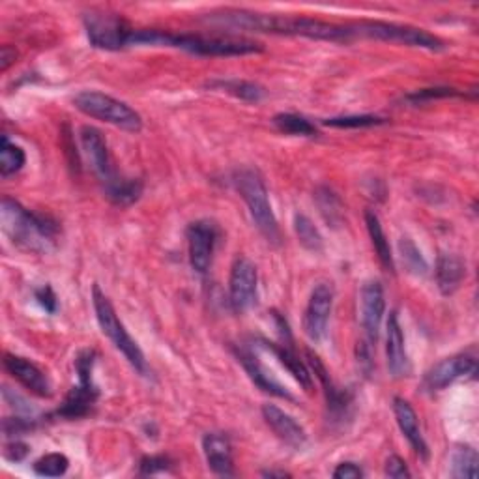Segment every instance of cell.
<instances>
[{
  "mask_svg": "<svg viewBox=\"0 0 479 479\" xmlns=\"http://www.w3.org/2000/svg\"><path fill=\"white\" fill-rule=\"evenodd\" d=\"M36 299L47 313L52 315L57 311V296H55V292H52V289L49 285L36 291Z\"/></svg>",
  "mask_w": 479,
  "mask_h": 479,
  "instance_id": "obj_40",
  "label": "cell"
},
{
  "mask_svg": "<svg viewBox=\"0 0 479 479\" xmlns=\"http://www.w3.org/2000/svg\"><path fill=\"white\" fill-rule=\"evenodd\" d=\"M17 59V51L10 45H3L0 49V72H8V68L15 62Z\"/></svg>",
  "mask_w": 479,
  "mask_h": 479,
  "instance_id": "obj_43",
  "label": "cell"
},
{
  "mask_svg": "<svg viewBox=\"0 0 479 479\" xmlns=\"http://www.w3.org/2000/svg\"><path fill=\"white\" fill-rule=\"evenodd\" d=\"M4 369L10 372L12 379H15L21 386H25L30 394L45 397V399L52 395V386H51L49 377L30 360L15 356V354H6Z\"/></svg>",
  "mask_w": 479,
  "mask_h": 479,
  "instance_id": "obj_15",
  "label": "cell"
},
{
  "mask_svg": "<svg viewBox=\"0 0 479 479\" xmlns=\"http://www.w3.org/2000/svg\"><path fill=\"white\" fill-rule=\"evenodd\" d=\"M32 468L42 477H60L69 468V459L64 453H47L40 457Z\"/></svg>",
  "mask_w": 479,
  "mask_h": 479,
  "instance_id": "obj_32",
  "label": "cell"
},
{
  "mask_svg": "<svg viewBox=\"0 0 479 479\" xmlns=\"http://www.w3.org/2000/svg\"><path fill=\"white\" fill-rule=\"evenodd\" d=\"M264 348H268L275 354V358L283 363L291 375L298 380V384L306 389V392H313V375L311 371L306 367V363L298 358V354L291 348V345L285 341L283 345H272V343H264Z\"/></svg>",
  "mask_w": 479,
  "mask_h": 479,
  "instance_id": "obj_24",
  "label": "cell"
},
{
  "mask_svg": "<svg viewBox=\"0 0 479 479\" xmlns=\"http://www.w3.org/2000/svg\"><path fill=\"white\" fill-rule=\"evenodd\" d=\"M233 182L236 191L240 193V197L243 199L247 208H250L251 220L259 228V233L270 243L279 245L281 243L279 223L268 199V189H266V184L260 179V174L253 169H242L236 171Z\"/></svg>",
  "mask_w": 479,
  "mask_h": 479,
  "instance_id": "obj_4",
  "label": "cell"
},
{
  "mask_svg": "<svg viewBox=\"0 0 479 479\" xmlns=\"http://www.w3.org/2000/svg\"><path fill=\"white\" fill-rule=\"evenodd\" d=\"M79 137H81L83 154L86 156L88 164H91V167L96 172L100 182L103 186H108L118 176V172L115 171L113 162H111L108 140L103 139L100 130H96L92 126H83Z\"/></svg>",
  "mask_w": 479,
  "mask_h": 479,
  "instance_id": "obj_13",
  "label": "cell"
},
{
  "mask_svg": "<svg viewBox=\"0 0 479 479\" xmlns=\"http://www.w3.org/2000/svg\"><path fill=\"white\" fill-rule=\"evenodd\" d=\"M210 86H214L218 88V91H223L238 100L251 101V103H257L264 98V88L253 81H245V79H218V81H212Z\"/></svg>",
  "mask_w": 479,
  "mask_h": 479,
  "instance_id": "obj_27",
  "label": "cell"
},
{
  "mask_svg": "<svg viewBox=\"0 0 479 479\" xmlns=\"http://www.w3.org/2000/svg\"><path fill=\"white\" fill-rule=\"evenodd\" d=\"M92 301H94L98 324H100L103 335L109 337V341L115 345V348L124 354V358L128 360V363L139 372V375L147 377L148 375V363H147L143 350H140L137 341L128 333L126 326L122 324V321L118 318V315L111 304V299L101 292V289L98 285H94V289H92Z\"/></svg>",
  "mask_w": 479,
  "mask_h": 479,
  "instance_id": "obj_5",
  "label": "cell"
},
{
  "mask_svg": "<svg viewBox=\"0 0 479 479\" xmlns=\"http://www.w3.org/2000/svg\"><path fill=\"white\" fill-rule=\"evenodd\" d=\"M32 427V421H27L25 418H6L3 421L4 435H20L23 431H28Z\"/></svg>",
  "mask_w": 479,
  "mask_h": 479,
  "instance_id": "obj_41",
  "label": "cell"
},
{
  "mask_svg": "<svg viewBox=\"0 0 479 479\" xmlns=\"http://www.w3.org/2000/svg\"><path fill=\"white\" fill-rule=\"evenodd\" d=\"M0 223L13 245L32 253H49L57 245V225L44 216L32 214L21 203L12 197L3 199Z\"/></svg>",
  "mask_w": 479,
  "mask_h": 479,
  "instance_id": "obj_3",
  "label": "cell"
},
{
  "mask_svg": "<svg viewBox=\"0 0 479 479\" xmlns=\"http://www.w3.org/2000/svg\"><path fill=\"white\" fill-rule=\"evenodd\" d=\"M386 356H387V369L392 372L394 379H403L411 372V360H408L406 347H404V335L399 324L397 311L389 313L387 326H386Z\"/></svg>",
  "mask_w": 479,
  "mask_h": 479,
  "instance_id": "obj_18",
  "label": "cell"
},
{
  "mask_svg": "<svg viewBox=\"0 0 479 479\" xmlns=\"http://www.w3.org/2000/svg\"><path fill=\"white\" fill-rule=\"evenodd\" d=\"M318 195H321V193H318ZM321 197L328 203V204L318 203V206H321V212L324 214L326 221L328 223H337V220H339V216H341V210H335L333 204H339V201H337L335 195L331 191H328V189H324V193L321 195Z\"/></svg>",
  "mask_w": 479,
  "mask_h": 479,
  "instance_id": "obj_38",
  "label": "cell"
},
{
  "mask_svg": "<svg viewBox=\"0 0 479 479\" xmlns=\"http://www.w3.org/2000/svg\"><path fill=\"white\" fill-rule=\"evenodd\" d=\"M130 45H162L182 49L201 57H243L262 52L264 47L259 42L235 36H199V34H174L156 28H145L132 32Z\"/></svg>",
  "mask_w": 479,
  "mask_h": 479,
  "instance_id": "obj_2",
  "label": "cell"
},
{
  "mask_svg": "<svg viewBox=\"0 0 479 479\" xmlns=\"http://www.w3.org/2000/svg\"><path fill=\"white\" fill-rule=\"evenodd\" d=\"M140 474L143 475H152L157 472H167L171 468V460L164 455H150L140 460Z\"/></svg>",
  "mask_w": 479,
  "mask_h": 479,
  "instance_id": "obj_35",
  "label": "cell"
},
{
  "mask_svg": "<svg viewBox=\"0 0 479 479\" xmlns=\"http://www.w3.org/2000/svg\"><path fill=\"white\" fill-rule=\"evenodd\" d=\"M76 108L91 118L111 124L115 128H120L130 133H139L143 130V118L130 108L126 101H120L109 94L100 91H83L74 98Z\"/></svg>",
  "mask_w": 479,
  "mask_h": 479,
  "instance_id": "obj_6",
  "label": "cell"
},
{
  "mask_svg": "<svg viewBox=\"0 0 479 479\" xmlns=\"http://www.w3.org/2000/svg\"><path fill=\"white\" fill-rule=\"evenodd\" d=\"M218 236H220L218 227L212 221H195L188 228L189 262L191 268L201 275H204L210 270Z\"/></svg>",
  "mask_w": 479,
  "mask_h": 479,
  "instance_id": "obj_12",
  "label": "cell"
},
{
  "mask_svg": "<svg viewBox=\"0 0 479 479\" xmlns=\"http://www.w3.org/2000/svg\"><path fill=\"white\" fill-rule=\"evenodd\" d=\"M236 358L243 365V369H245L247 375H250V379L262 389V392L270 394L274 397H279V399L294 401V395L277 379L272 377V372L260 363L259 356L251 348H247V347L236 348Z\"/></svg>",
  "mask_w": 479,
  "mask_h": 479,
  "instance_id": "obj_17",
  "label": "cell"
},
{
  "mask_svg": "<svg viewBox=\"0 0 479 479\" xmlns=\"http://www.w3.org/2000/svg\"><path fill=\"white\" fill-rule=\"evenodd\" d=\"M386 120L380 116H372V115H350V116H333L326 118L323 124L331 128H341V130H358V128H372V126H380Z\"/></svg>",
  "mask_w": 479,
  "mask_h": 479,
  "instance_id": "obj_33",
  "label": "cell"
},
{
  "mask_svg": "<svg viewBox=\"0 0 479 479\" xmlns=\"http://www.w3.org/2000/svg\"><path fill=\"white\" fill-rule=\"evenodd\" d=\"M394 414H395V419H397V425H399L403 436L408 440V443H411L416 455L421 460H427L429 459V446L423 438V433L419 429L418 414L412 408V404L404 401L403 397H395L394 399Z\"/></svg>",
  "mask_w": 479,
  "mask_h": 479,
  "instance_id": "obj_20",
  "label": "cell"
},
{
  "mask_svg": "<svg viewBox=\"0 0 479 479\" xmlns=\"http://www.w3.org/2000/svg\"><path fill=\"white\" fill-rule=\"evenodd\" d=\"M27 162L25 150L10 143L8 137H3L0 140V174L8 179V176L20 172Z\"/></svg>",
  "mask_w": 479,
  "mask_h": 479,
  "instance_id": "obj_30",
  "label": "cell"
},
{
  "mask_svg": "<svg viewBox=\"0 0 479 479\" xmlns=\"http://www.w3.org/2000/svg\"><path fill=\"white\" fill-rule=\"evenodd\" d=\"M384 474L387 477H394V479H404V477H411V470H408L404 460L399 457V455H392L387 460H386V468H384Z\"/></svg>",
  "mask_w": 479,
  "mask_h": 479,
  "instance_id": "obj_37",
  "label": "cell"
},
{
  "mask_svg": "<svg viewBox=\"0 0 479 479\" xmlns=\"http://www.w3.org/2000/svg\"><path fill=\"white\" fill-rule=\"evenodd\" d=\"M354 32L358 38H369L379 42H389V44H401L408 47H419L427 51H442L446 47L435 34L411 27V25H397V23H386V21H358L352 23Z\"/></svg>",
  "mask_w": 479,
  "mask_h": 479,
  "instance_id": "obj_7",
  "label": "cell"
},
{
  "mask_svg": "<svg viewBox=\"0 0 479 479\" xmlns=\"http://www.w3.org/2000/svg\"><path fill=\"white\" fill-rule=\"evenodd\" d=\"M294 230H296L298 242L301 243L304 250H307L311 253L323 251L324 238L321 235V230L315 227V223L307 216H304V214L294 216Z\"/></svg>",
  "mask_w": 479,
  "mask_h": 479,
  "instance_id": "obj_29",
  "label": "cell"
},
{
  "mask_svg": "<svg viewBox=\"0 0 479 479\" xmlns=\"http://www.w3.org/2000/svg\"><path fill=\"white\" fill-rule=\"evenodd\" d=\"M362 326L369 345H375L380 337V326L386 313V296L379 281H367L362 289Z\"/></svg>",
  "mask_w": 479,
  "mask_h": 479,
  "instance_id": "obj_14",
  "label": "cell"
},
{
  "mask_svg": "<svg viewBox=\"0 0 479 479\" xmlns=\"http://www.w3.org/2000/svg\"><path fill=\"white\" fill-rule=\"evenodd\" d=\"M307 360H309V365L315 372V377L321 380L323 387H324V394H326V403H328V411L333 418H343L347 416V411H348V404H350V397L347 394H343L339 387H337L333 384V380L330 379L328 371L324 367V363L321 362V358L315 356L313 352H307Z\"/></svg>",
  "mask_w": 479,
  "mask_h": 479,
  "instance_id": "obj_21",
  "label": "cell"
},
{
  "mask_svg": "<svg viewBox=\"0 0 479 479\" xmlns=\"http://www.w3.org/2000/svg\"><path fill=\"white\" fill-rule=\"evenodd\" d=\"M105 197L118 206H130L133 204L140 193H143V182L135 179H124V176H116L113 182L103 186Z\"/></svg>",
  "mask_w": 479,
  "mask_h": 479,
  "instance_id": "obj_26",
  "label": "cell"
},
{
  "mask_svg": "<svg viewBox=\"0 0 479 479\" xmlns=\"http://www.w3.org/2000/svg\"><path fill=\"white\" fill-rule=\"evenodd\" d=\"M436 285L443 296H450L459 291L460 283L467 277V266L455 255L442 253L436 260Z\"/></svg>",
  "mask_w": 479,
  "mask_h": 479,
  "instance_id": "obj_23",
  "label": "cell"
},
{
  "mask_svg": "<svg viewBox=\"0 0 479 479\" xmlns=\"http://www.w3.org/2000/svg\"><path fill=\"white\" fill-rule=\"evenodd\" d=\"M203 451L206 457L208 468L216 475L233 477L235 472V459L230 440L221 433H208L203 438Z\"/></svg>",
  "mask_w": 479,
  "mask_h": 479,
  "instance_id": "obj_19",
  "label": "cell"
},
{
  "mask_svg": "<svg viewBox=\"0 0 479 479\" xmlns=\"http://www.w3.org/2000/svg\"><path fill=\"white\" fill-rule=\"evenodd\" d=\"M208 21L233 30L281 34V36H301L331 44H350L356 40L352 23L337 25L323 20H315V17H299V15L291 17V15L230 10L221 13H212L208 17Z\"/></svg>",
  "mask_w": 479,
  "mask_h": 479,
  "instance_id": "obj_1",
  "label": "cell"
},
{
  "mask_svg": "<svg viewBox=\"0 0 479 479\" xmlns=\"http://www.w3.org/2000/svg\"><path fill=\"white\" fill-rule=\"evenodd\" d=\"M477 372V362L470 354H455L433 365L423 379V386L429 392H442L460 379H474Z\"/></svg>",
  "mask_w": 479,
  "mask_h": 479,
  "instance_id": "obj_10",
  "label": "cell"
},
{
  "mask_svg": "<svg viewBox=\"0 0 479 479\" xmlns=\"http://www.w3.org/2000/svg\"><path fill=\"white\" fill-rule=\"evenodd\" d=\"M451 96H460L455 88H423L419 92H414L408 96L411 101H431V100H438V98H451Z\"/></svg>",
  "mask_w": 479,
  "mask_h": 479,
  "instance_id": "obj_36",
  "label": "cell"
},
{
  "mask_svg": "<svg viewBox=\"0 0 479 479\" xmlns=\"http://www.w3.org/2000/svg\"><path fill=\"white\" fill-rule=\"evenodd\" d=\"M275 128L287 135H298V137H315L318 130L315 128V124H311L307 118L292 115V113H281L274 116Z\"/></svg>",
  "mask_w": 479,
  "mask_h": 479,
  "instance_id": "obj_31",
  "label": "cell"
},
{
  "mask_svg": "<svg viewBox=\"0 0 479 479\" xmlns=\"http://www.w3.org/2000/svg\"><path fill=\"white\" fill-rule=\"evenodd\" d=\"M333 309V289L330 283H318L311 291L304 313V331L309 341L321 343L328 330V321Z\"/></svg>",
  "mask_w": 479,
  "mask_h": 479,
  "instance_id": "obj_11",
  "label": "cell"
},
{
  "mask_svg": "<svg viewBox=\"0 0 479 479\" xmlns=\"http://www.w3.org/2000/svg\"><path fill=\"white\" fill-rule=\"evenodd\" d=\"M262 418L266 425L274 431V435L287 443V446L299 450L306 446L307 433L301 425L285 411H281L275 404H264L262 406Z\"/></svg>",
  "mask_w": 479,
  "mask_h": 479,
  "instance_id": "obj_16",
  "label": "cell"
},
{
  "mask_svg": "<svg viewBox=\"0 0 479 479\" xmlns=\"http://www.w3.org/2000/svg\"><path fill=\"white\" fill-rule=\"evenodd\" d=\"M84 28L91 44L105 51H118L128 47L133 32V28L122 17L111 13L84 15Z\"/></svg>",
  "mask_w": 479,
  "mask_h": 479,
  "instance_id": "obj_8",
  "label": "cell"
},
{
  "mask_svg": "<svg viewBox=\"0 0 479 479\" xmlns=\"http://www.w3.org/2000/svg\"><path fill=\"white\" fill-rule=\"evenodd\" d=\"M399 247H401V255L408 270L416 275L427 274V262H425V259L421 257V253L418 251V247L412 243L411 238H403Z\"/></svg>",
  "mask_w": 479,
  "mask_h": 479,
  "instance_id": "obj_34",
  "label": "cell"
},
{
  "mask_svg": "<svg viewBox=\"0 0 479 479\" xmlns=\"http://www.w3.org/2000/svg\"><path fill=\"white\" fill-rule=\"evenodd\" d=\"M259 274L257 266L245 257L235 260L228 279V299L236 313H245L251 309L257 301Z\"/></svg>",
  "mask_w": 479,
  "mask_h": 479,
  "instance_id": "obj_9",
  "label": "cell"
},
{
  "mask_svg": "<svg viewBox=\"0 0 479 479\" xmlns=\"http://www.w3.org/2000/svg\"><path fill=\"white\" fill-rule=\"evenodd\" d=\"M365 225H367L371 243H372V247H375L380 264L387 272H394L395 262H394V255H392V247H389V242L386 238V233H384L379 216L372 210L365 212Z\"/></svg>",
  "mask_w": 479,
  "mask_h": 479,
  "instance_id": "obj_25",
  "label": "cell"
},
{
  "mask_svg": "<svg viewBox=\"0 0 479 479\" xmlns=\"http://www.w3.org/2000/svg\"><path fill=\"white\" fill-rule=\"evenodd\" d=\"M262 475H266V477H289L291 474L277 472V470H268V472H262Z\"/></svg>",
  "mask_w": 479,
  "mask_h": 479,
  "instance_id": "obj_44",
  "label": "cell"
},
{
  "mask_svg": "<svg viewBox=\"0 0 479 479\" xmlns=\"http://www.w3.org/2000/svg\"><path fill=\"white\" fill-rule=\"evenodd\" d=\"M30 448L27 446V443L20 442V440H13L10 443H6V448H4V457L8 460H13V463H21V460L28 455Z\"/></svg>",
  "mask_w": 479,
  "mask_h": 479,
  "instance_id": "obj_39",
  "label": "cell"
},
{
  "mask_svg": "<svg viewBox=\"0 0 479 479\" xmlns=\"http://www.w3.org/2000/svg\"><path fill=\"white\" fill-rule=\"evenodd\" d=\"M479 457L472 446H457L451 453L450 475L457 479H474L477 475Z\"/></svg>",
  "mask_w": 479,
  "mask_h": 479,
  "instance_id": "obj_28",
  "label": "cell"
},
{
  "mask_svg": "<svg viewBox=\"0 0 479 479\" xmlns=\"http://www.w3.org/2000/svg\"><path fill=\"white\" fill-rule=\"evenodd\" d=\"M100 392L96 384H83L79 382L76 387L69 389V394L66 395L64 404L59 408V416L68 418V419H77L86 416L91 412L92 404L96 403Z\"/></svg>",
  "mask_w": 479,
  "mask_h": 479,
  "instance_id": "obj_22",
  "label": "cell"
},
{
  "mask_svg": "<svg viewBox=\"0 0 479 479\" xmlns=\"http://www.w3.org/2000/svg\"><path fill=\"white\" fill-rule=\"evenodd\" d=\"M335 479H360L363 477V470L354 463H341L333 470Z\"/></svg>",
  "mask_w": 479,
  "mask_h": 479,
  "instance_id": "obj_42",
  "label": "cell"
}]
</instances>
